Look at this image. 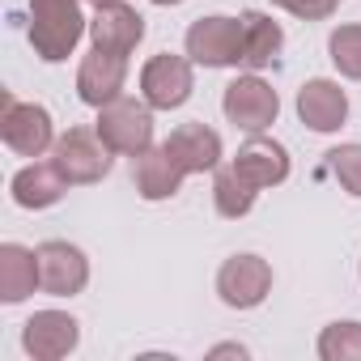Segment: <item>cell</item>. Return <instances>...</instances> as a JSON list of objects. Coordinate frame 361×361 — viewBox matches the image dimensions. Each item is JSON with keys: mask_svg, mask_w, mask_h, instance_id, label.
<instances>
[{"mask_svg": "<svg viewBox=\"0 0 361 361\" xmlns=\"http://www.w3.org/2000/svg\"><path fill=\"white\" fill-rule=\"evenodd\" d=\"M327 170L336 174V183H340L348 196L361 200V145H357V140L336 145V149L327 153Z\"/></svg>", "mask_w": 361, "mask_h": 361, "instance_id": "603a6c76", "label": "cell"}, {"mask_svg": "<svg viewBox=\"0 0 361 361\" xmlns=\"http://www.w3.org/2000/svg\"><path fill=\"white\" fill-rule=\"evenodd\" d=\"M213 357H247V348H243V344H217Z\"/></svg>", "mask_w": 361, "mask_h": 361, "instance_id": "d4e9b609", "label": "cell"}, {"mask_svg": "<svg viewBox=\"0 0 361 361\" xmlns=\"http://www.w3.org/2000/svg\"><path fill=\"white\" fill-rule=\"evenodd\" d=\"M35 289H39V251L22 243H5L0 247V302L18 306Z\"/></svg>", "mask_w": 361, "mask_h": 361, "instance_id": "d6986e66", "label": "cell"}, {"mask_svg": "<svg viewBox=\"0 0 361 361\" xmlns=\"http://www.w3.org/2000/svg\"><path fill=\"white\" fill-rule=\"evenodd\" d=\"M272 5L302 18V22H323V18H331L340 9V0H272Z\"/></svg>", "mask_w": 361, "mask_h": 361, "instance_id": "cb8c5ba5", "label": "cell"}, {"mask_svg": "<svg viewBox=\"0 0 361 361\" xmlns=\"http://www.w3.org/2000/svg\"><path fill=\"white\" fill-rule=\"evenodd\" d=\"M238 22H243V68H247V73L272 68V64L281 60L285 30H281L268 13H259V9H243Z\"/></svg>", "mask_w": 361, "mask_h": 361, "instance_id": "ac0fdd59", "label": "cell"}, {"mask_svg": "<svg viewBox=\"0 0 361 361\" xmlns=\"http://www.w3.org/2000/svg\"><path fill=\"white\" fill-rule=\"evenodd\" d=\"M149 5H161V9H170V5H183V0H149Z\"/></svg>", "mask_w": 361, "mask_h": 361, "instance_id": "484cf974", "label": "cell"}, {"mask_svg": "<svg viewBox=\"0 0 361 361\" xmlns=\"http://www.w3.org/2000/svg\"><path fill=\"white\" fill-rule=\"evenodd\" d=\"M111 149L102 145L98 128H68L64 136H56L51 145V161L60 166V174L68 178L73 188H90V183H102L111 174Z\"/></svg>", "mask_w": 361, "mask_h": 361, "instance_id": "277c9868", "label": "cell"}, {"mask_svg": "<svg viewBox=\"0 0 361 361\" xmlns=\"http://www.w3.org/2000/svg\"><path fill=\"white\" fill-rule=\"evenodd\" d=\"M39 251V289L51 298H77L90 285V259L81 247L64 238H47L35 247Z\"/></svg>", "mask_w": 361, "mask_h": 361, "instance_id": "9c48e42d", "label": "cell"}, {"mask_svg": "<svg viewBox=\"0 0 361 361\" xmlns=\"http://www.w3.org/2000/svg\"><path fill=\"white\" fill-rule=\"evenodd\" d=\"M90 5H94V9H98V5H111V0H90Z\"/></svg>", "mask_w": 361, "mask_h": 361, "instance_id": "4316f807", "label": "cell"}, {"mask_svg": "<svg viewBox=\"0 0 361 361\" xmlns=\"http://www.w3.org/2000/svg\"><path fill=\"white\" fill-rule=\"evenodd\" d=\"M251 188H259V192H268V188H281L285 178H289V149L281 145V140H272V136H264V132H255L238 153H234V161H230Z\"/></svg>", "mask_w": 361, "mask_h": 361, "instance_id": "8fae6325", "label": "cell"}, {"mask_svg": "<svg viewBox=\"0 0 361 361\" xmlns=\"http://www.w3.org/2000/svg\"><path fill=\"white\" fill-rule=\"evenodd\" d=\"M298 119L310 128V132H340L348 123V94L327 81V77H314L298 90Z\"/></svg>", "mask_w": 361, "mask_h": 361, "instance_id": "5bb4252c", "label": "cell"}, {"mask_svg": "<svg viewBox=\"0 0 361 361\" xmlns=\"http://www.w3.org/2000/svg\"><path fill=\"white\" fill-rule=\"evenodd\" d=\"M145 39V18L123 5V0H111V5H98V13L90 18V43L98 51H115V56H132Z\"/></svg>", "mask_w": 361, "mask_h": 361, "instance_id": "7c38bea8", "label": "cell"}, {"mask_svg": "<svg viewBox=\"0 0 361 361\" xmlns=\"http://www.w3.org/2000/svg\"><path fill=\"white\" fill-rule=\"evenodd\" d=\"M30 47L39 60L60 64L77 51V43L90 35V22L81 13V0H30Z\"/></svg>", "mask_w": 361, "mask_h": 361, "instance_id": "6da1fadb", "label": "cell"}, {"mask_svg": "<svg viewBox=\"0 0 361 361\" xmlns=\"http://www.w3.org/2000/svg\"><path fill=\"white\" fill-rule=\"evenodd\" d=\"M319 357L323 361H361V323L357 319H336L319 331Z\"/></svg>", "mask_w": 361, "mask_h": 361, "instance_id": "44dd1931", "label": "cell"}, {"mask_svg": "<svg viewBox=\"0 0 361 361\" xmlns=\"http://www.w3.org/2000/svg\"><path fill=\"white\" fill-rule=\"evenodd\" d=\"M73 183L60 174V166L47 157V161H30V166H22L18 174H13V183H9V196H13V204L18 209H30V213H39V209H51V204H60L64 200V192H68Z\"/></svg>", "mask_w": 361, "mask_h": 361, "instance_id": "9a60e30c", "label": "cell"}, {"mask_svg": "<svg viewBox=\"0 0 361 361\" xmlns=\"http://www.w3.org/2000/svg\"><path fill=\"white\" fill-rule=\"evenodd\" d=\"M123 81H128V56H115V51H90L77 68V98L85 106H106L111 98L123 94Z\"/></svg>", "mask_w": 361, "mask_h": 361, "instance_id": "4fadbf2b", "label": "cell"}, {"mask_svg": "<svg viewBox=\"0 0 361 361\" xmlns=\"http://www.w3.org/2000/svg\"><path fill=\"white\" fill-rule=\"evenodd\" d=\"M255 200H259V188H251L234 166H217L213 170V204H217L221 217L238 221V217H247L255 209Z\"/></svg>", "mask_w": 361, "mask_h": 361, "instance_id": "ffe728a7", "label": "cell"}, {"mask_svg": "<svg viewBox=\"0 0 361 361\" xmlns=\"http://www.w3.org/2000/svg\"><path fill=\"white\" fill-rule=\"evenodd\" d=\"M102 145L119 157H136L145 149H153V106L140 98H111L106 106H98V119H94Z\"/></svg>", "mask_w": 361, "mask_h": 361, "instance_id": "7a4b0ae2", "label": "cell"}, {"mask_svg": "<svg viewBox=\"0 0 361 361\" xmlns=\"http://www.w3.org/2000/svg\"><path fill=\"white\" fill-rule=\"evenodd\" d=\"M221 111H226V119H230L238 132L255 136V132H268V128L276 123L281 98H276V90H272L259 73H247V77H234V81L226 85Z\"/></svg>", "mask_w": 361, "mask_h": 361, "instance_id": "8992f818", "label": "cell"}, {"mask_svg": "<svg viewBox=\"0 0 361 361\" xmlns=\"http://www.w3.org/2000/svg\"><path fill=\"white\" fill-rule=\"evenodd\" d=\"M327 56H331V64L340 68V77L361 81V22L336 26L331 39H327Z\"/></svg>", "mask_w": 361, "mask_h": 361, "instance_id": "7402d4cb", "label": "cell"}, {"mask_svg": "<svg viewBox=\"0 0 361 361\" xmlns=\"http://www.w3.org/2000/svg\"><path fill=\"white\" fill-rule=\"evenodd\" d=\"M161 145L178 161V170H183V174H204V170H217L221 166V136L209 123H178Z\"/></svg>", "mask_w": 361, "mask_h": 361, "instance_id": "2e32d148", "label": "cell"}, {"mask_svg": "<svg viewBox=\"0 0 361 361\" xmlns=\"http://www.w3.org/2000/svg\"><path fill=\"white\" fill-rule=\"evenodd\" d=\"M0 136L18 157H43L56 145V123L51 111L39 102H18L9 90L0 94Z\"/></svg>", "mask_w": 361, "mask_h": 361, "instance_id": "3957f363", "label": "cell"}, {"mask_svg": "<svg viewBox=\"0 0 361 361\" xmlns=\"http://www.w3.org/2000/svg\"><path fill=\"white\" fill-rule=\"evenodd\" d=\"M81 344V323L68 310H35L22 323V348L35 361H60Z\"/></svg>", "mask_w": 361, "mask_h": 361, "instance_id": "30bf717a", "label": "cell"}, {"mask_svg": "<svg viewBox=\"0 0 361 361\" xmlns=\"http://www.w3.org/2000/svg\"><path fill=\"white\" fill-rule=\"evenodd\" d=\"M183 178H188V174L178 170V161L166 153V145L145 149V153H136V157H132V183H136V196H140V200H149V204L178 196Z\"/></svg>", "mask_w": 361, "mask_h": 361, "instance_id": "e0dca14e", "label": "cell"}, {"mask_svg": "<svg viewBox=\"0 0 361 361\" xmlns=\"http://www.w3.org/2000/svg\"><path fill=\"white\" fill-rule=\"evenodd\" d=\"M188 60L200 68H238L243 64V22L226 13L196 18L188 26Z\"/></svg>", "mask_w": 361, "mask_h": 361, "instance_id": "5b68a950", "label": "cell"}, {"mask_svg": "<svg viewBox=\"0 0 361 361\" xmlns=\"http://www.w3.org/2000/svg\"><path fill=\"white\" fill-rule=\"evenodd\" d=\"M196 90V73H192V60L188 56H153L145 60L140 68V98L153 106V111H178Z\"/></svg>", "mask_w": 361, "mask_h": 361, "instance_id": "ba28073f", "label": "cell"}, {"mask_svg": "<svg viewBox=\"0 0 361 361\" xmlns=\"http://www.w3.org/2000/svg\"><path fill=\"white\" fill-rule=\"evenodd\" d=\"M268 293H272V264L264 255L243 251L217 268V298L230 310H255V306H264Z\"/></svg>", "mask_w": 361, "mask_h": 361, "instance_id": "52a82bcc", "label": "cell"}]
</instances>
